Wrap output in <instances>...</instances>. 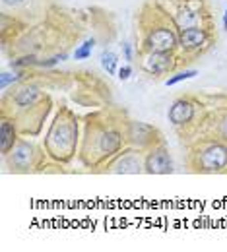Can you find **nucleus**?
Wrapping results in <instances>:
<instances>
[{"instance_id": "1", "label": "nucleus", "mask_w": 227, "mask_h": 252, "mask_svg": "<svg viewBox=\"0 0 227 252\" xmlns=\"http://www.w3.org/2000/svg\"><path fill=\"white\" fill-rule=\"evenodd\" d=\"M76 142H78V123L68 111H65L63 115L57 117L55 125L51 126L45 140V148L49 156L57 161H68L74 156Z\"/></svg>"}, {"instance_id": "17", "label": "nucleus", "mask_w": 227, "mask_h": 252, "mask_svg": "<svg viewBox=\"0 0 227 252\" xmlns=\"http://www.w3.org/2000/svg\"><path fill=\"white\" fill-rule=\"evenodd\" d=\"M94 47H96V39H88V41H84L76 51H74V61H88L90 57H92V53H94Z\"/></svg>"}, {"instance_id": "4", "label": "nucleus", "mask_w": 227, "mask_h": 252, "mask_svg": "<svg viewBox=\"0 0 227 252\" xmlns=\"http://www.w3.org/2000/svg\"><path fill=\"white\" fill-rule=\"evenodd\" d=\"M179 47V37L171 28H154L148 30L144 39V53H173Z\"/></svg>"}, {"instance_id": "23", "label": "nucleus", "mask_w": 227, "mask_h": 252, "mask_svg": "<svg viewBox=\"0 0 227 252\" xmlns=\"http://www.w3.org/2000/svg\"><path fill=\"white\" fill-rule=\"evenodd\" d=\"M123 49H125V57H127V61H132V49H130V45H123Z\"/></svg>"}, {"instance_id": "13", "label": "nucleus", "mask_w": 227, "mask_h": 252, "mask_svg": "<svg viewBox=\"0 0 227 252\" xmlns=\"http://www.w3.org/2000/svg\"><path fill=\"white\" fill-rule=\"evenodd\" d=\"M0 136H2V156L6 158L10 152H12V148L18 144V128L14 123H10L8 119H4L2 121V125H0Z\"/></svg>"}, {"instance_id": "3", "label": "nucleus", "mask_w": 227, "mask_h": 252, "mask_svg": "<svg viewBox=\"0 0 227 252\" xmlns=\"http://www.w3.org/2000/svg\"><path fill=\"white\" fill-rule=\"evenodd\" d=\"M191 165L198 173H226L227 142L216 140V138H206L195 150Z\"/></svg>"}, {"instance_id": "9", "label": "nucleus", "mask_w": 227, "mask_h": 252, "mask_svg": "<svg viewBox=\"0 0 227 252\" xmlns=\"http://www.w3.org/2000/svg\"><path fill=\"white\" fill-rule=\"evenodd\" d=\"M208 45H210V32L206 28H202V26L189 28V30H181V33H179V47L185 53L202 51Z\"/></svg>"}, {"instance_id": "15", "label": "nucleus", "mask_w": 227, "mask_h": 252, "mask_svg": "<svg viewBox=\"0 0 227 252\" xmlns=\"http://www.w3.org/2000/svg\"><path fill=\"white\" fill-rule=\"evenodd\" d=\"M214 132H212V138L216 140H222V142H227V111L220 113L216 119H214Z\"/></svg>"}, {"instance_id": "8", "label": "nucleus", "mask_w": 227, "mask_h": 252, "mask_svg": "<svg viewBox=\"0 0 227 252\" xmlns=\"http://www.w3.org/2000/svg\"><path fill=\"white\" fill-rule=\"evenodd\" d=\"M37 158H39L37 150L33 148V144L26 142V140L18 142L12 148V152L6 156V159L10 161V167L16 169V171H30V169H33Z\"/></svg>"}, {"instance_id": "18", "label": "nucleus", "mask_w": 227, "mask_h": 252, "mask_svg": "<svg viewBox=\"0 0 227 252\" xmlns=\"http://www.w3.org/2000/svg\"><path fill=\"white\" fill-rule=\"evenodd\" d=\"M198 76V70H183V72H179V74H175L173 78H169L167 82H165V86H175V84H179V82H185V80H193Z\"/></svg>"}, {"instance_id": "6", "label": "nucleus", "mask_w": 227, "mask_h": 252, "mask_svg": "<svg viewBox=\"0 0 227 252\" xmlns=\"http://www.w3.org/2000/svg\"><path fill=\"white\" fill-rule=\"evenodd\" d=\"M105 171L109 173H117V175H136L144 171V163L140 158V150H127V152H119L117 156H113L111 163L105 165Z\"/></svg>"}, {"instance_id": "7", "label": "nucleus", "mask_w": 227, "mask_h": 252, "mask_svg": "<svg viewBox=\"0 0 227 252\" xmlns=\"http://www.w3.org/2000/svg\"><path fill=\"white\" fill-rule=\"evenodd\" d=\"M144 171L150 173V175H169V173H173V159H171L167 148L163 144H158L152 150H148L146 159H144Z\"/></svg>"}, {"instance_id": "11", "label": "nucleus", "mask_w": 227, "mask_h": 252, "mask_svg": "<svg viewBox=\"0 0 227 252\" xmlns=\"http://www.w3.org/2000/svg\"><path fill=\"white\" fill-rule=\"evenodd\" d=\"M196 105L191 99H177L169 109V121L173 126H185L195 119Z\"/></svg>"}, {"instance_id": "2", "label": "nucleus", "mask_w": 227, "mask_h": 252, "mask_svg": "<svg viewBox=\"0 0 227 252\" xmlns=\"http://www.w3.org/2000/svg\"><path fill=\"white\" fill-rule=\"evenodd\" d=\"M123 144H125V138H123V132L119 128L111 125H101V123H90L88 125V134H86V148L92 146V154L94 159L92 163L96 165L101 159L105 158H113L117 156L121 150H123ZM84 148V150H86ZM86 156V163L92 158Z\"/></svg>"}, {"instance_id": "5", "label": "nucleus", "mask_w": 227, "mask_h": 252, "mask_svg": "<svg viewBox=\"0 0 227 252\" xmlns=\"http://www.w3.org/2000/svg\"><path fill=\"white\" fill-rule=\"evenodd\" d=\"M127 140L134 150H152L154 146L162 144L160 140V132L154 126L146 125V123H129L127 126Z\"/></svg>"}, {"instance_id": "19", "label": "nucleus", "mask_w": 227, "mask_h": 252, "mask_svg": "<svg viewBox=\"0 0 227 252\" xmlns=\"http://www.w3.org/2000/svg\"><path fill=\"white\" fill-rule=\"evenodd\" d=\"M24 78V74L22 72H2V76H0V88L2 90H6L10 84H16V82H20Z\"/></svg>"}, {"instance_id": "14", "label": "nucleus", "mask_w": 227, "mask_h": 252, "mask_svg": "<svg viewBox=\"0 0 227 252\" xmlns=\"http://www.w3.org/2000/svg\"><path fill=\"white\" fill-rule=\"evenodd\" d=\"M41 97V94H39V90L35 88V86H26V88H22L18 94L14 95V103L20 107V109H30V107H33L35 103H37V99Z\"/></svg>"}, {"instance_id": "16", "label": "nucleus", "mask_w": 227, "mask_h": 252, "mask_svg": "<svg viewBox=\"0 0 227 252\" xmlns=\"http://www.w3.org/2000/svg\"><path fill=\"white\" fill-rule=\"evenodd\" d=\"M99 61H101V66H103V70H105L107 74H117L119 57H117L113 51H103L101 57H99Z\"/></svg>"}, {"instance_id": "22", "label": "nucleus", "mask_w": 227, "mask_h": 252, "mask_svg": "<svg viewBox=\"0 0 227 252\" xmlns=\"http://www.w3.org/2000/svg\"><path fill=\"white\" fill-rule=\"evenodd\" d=\"M26 0H2V4L4 6H20V4H24Z\"/></svg>"}, {"instance_id": "20", "label": "nucleus", "mask_w": 227, "mask_h": 252, "mask_svg": "<svg viewBox=\"0 0 227 252\" xmlns=\"http://www.w3.org/2000/svg\"><path fill=\"white\" fill-rule=\"evenodd\" d=\"M68 59V55H59V57H53V59H49V61H37V66H43V68H51V66H57L59 63H63Z\"/></svg>"}, {"instance_id": "12", "label": "nucleus", "mask_w": 227, "mask_h": 252, "mask_svg": "<svg viewBox=\"0 0 227 252\" xmlns=\"http://www.w3.org/2000/svg\"><path fill=\"white\" fill-rule=\"evenodd\" d=\"M175 26L179 30H189V28H196L202 24V10H198L191 4H185L179 8V12L175 14Z\"/></svg>"}, {"instance_id": "25", "label": "nucleus", "mask_w": 227, "mask_h": 252, "mask_svg": "<svg viewBox=\"0 0 227 252\" xmlns=\"http://www.w3.org/2000/svg\"><path fill=\"white\" fill-rule=\"evenodd\" d=\"M224 18H226V20H227V10H226V16H224Z\"/></svg>"}, {"instance_id": "10", "label": "nucleus", "mask_w": 227, "mask_h": 252, "mask_svg": "<svg viewBox=\"0 0 227 252\" xmlns=\"http://www.w3.org/2000/svg\"><path fill=\"white\" fill-rule=\"evenodd\" d=\"M175 64H177V59L173 53H146L142 61V68L150 76H162V74L171 72Z\"/></svg>"}, {"instance_id": "24", "label": "nucleus", "mask_w": 227, "mask_h": 252, "mask_svg": "<svg viewBox=\"0 0 227 252\" xmlns=\"http://www.w3.org/2000/svg\"><path fill=\"white\" fill-rule=\"evenodd\" d=\"M224 28H226V32H227V20L224 18Z\"/></svg>"}, {"instance_id": "21", "label": "nucleus", "mask_w": 227, "mask_h": 252, "mask_svg": "<svg viewBox=\"0 0 227 252\" xmlns=\"http://www.w3.org/2000/svg\"><path fill=\"white\" fill-rule=\"evenodd\" d=\"M117 76H119V80H121V82L130 80V76H132V66H123V68H119Z\"/></svg>"}]
</instances>
